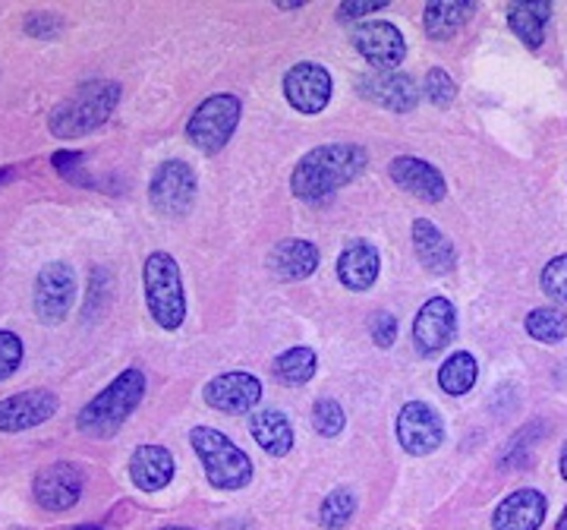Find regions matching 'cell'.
Instances as JSON below:
<instances>
[{
	"label": "cell",
	"mask_w": 567,
	"mask_h": 530,
	"mask_svg": "<svg viewBox=\"0 0 567 530\" xmlns=\"http://www.w3.org/2000/svg\"><path fill=\"white\" fill-rule=\"evenodd\" d=\"M145 388H148V379H145V373L136 367L123 369L121 376H114V379H111V383L80 410L76 427H80L82 436H89V439H111V436H117L123 424H126L142 405Z\"/></svg>",
	"instance_id": "7a4b0ae2"
},
{
	"label": "cell",
	"mask_w": 567,
	"mask_h": 530,
	"mask_svg": "<svg viewBox=\"0 0 567 530\" xmlns=\"http://www.w3.org/2000/svg\"><path fill=\"white\" fill-rule=\"evenodd\" d=\"M240 118H244V104L237 95H227V92L212 95L193 111V118L186 123V136L203 155H215L230 143Z\"/></svg>",
	"instance_id": "8992f818"
},
{
	"label": "cell",
	"mask_w": 567,
	"mask_h": 530,
	"mask_svg": "<svg viewBox=\"0 0 567 530\" xmlns=\"http://www.w3.org/2000/svg\"><path fill=\"white\" fill-rule=\"evenodd\" d=\"M454 332H457L454 304L447 297H432V300H425L423 309L413 319V347L423 357H432L454 342Z\"/></svg>",
	"instance_id": "9a60e30c"
},
{
	"label": "cell",
	"mask_w": 567,
	"mask_h": 530,
	"mask_svg": "<svg viewBox=\"0 0 567 530\" xmlns=\"http://www.w3.org/2000/svg\"><path fill=\"white\" fill-rule=\"evenodd\" d=\"M353 514H357V496L350 490H334L322 499L319 524L324 530H344L353 521Z\"/></svg>",
	"instance_id": "f1b7e54d"
},
{
	"label": "cell",
	"mask_w": 567,
	"mask_h": 530,
	"mask_svg": "<svg viewBox=\"0 0 567 530\" xmlns=\"http://www.w3.org/2000/svg\"><path fill=\"white\" fill-rule=\"evenodd\" d=\"M365 162H369V155H365L363 145H319V149L306 152L303 159L297 162L293 177H290V190L303 203H328L341 186H347L363 174Z\"/></svg>",
	"instance_id": "6da1fadb"
},
{
	"label": "cell",
	"mask_w": 567,
	"mask_h": 530,
	"mask_svg": "<svg viewBox=\"0 0 567 530\" xmlns=\"http://www.w3.org/2000/svg\"><path fill=\"white\" fill-rule=\"evenodd\" d=\"M61 408L58 395L51 388H29V391H17L0 398V432L13 436V432H25L41 424H48Z\"/></svg>",
	"instance_id": "8fae6325"
},
{
	"label": "cell",
	"mask_w": 567,
	"mask_h": 530,
	"mask_svg": "<svg viewBox=\"0 0 567 530\" xmlns=\"http://www.w3.org/2000/svg\"><path fill=\"white\" fill-rule=\"evenodd\" d=\"M312 427L316 432H322L328 439L341 436L347 427V410L334 401V398H319L316 408H312Z\"/></svg>",
	"instance_id": "f546056e"
},
{
	"label": "cell",
	"mask_w": 567,
	"mask_h": 530,
	"mask_svg": "<svg viewBox=\"0 0 567 530\" xmlns=\"http://www.w3.org/2000/svg\"><path fill=\"white\" fill-rule=\"evenodd\" d=\"M268 268L278 282H303L319 268V246L309 241H281L268 253Z\"/></svg>",
	"instance_id": "ffe728a7"
},
{
	"label": "cell",
	"mask_w": 567,
	"mask_h": 530,
	"mask_svg": "<svg viewBox=\"0 0 567 530\" xmlns=\"http://www.w3.org/2000/svg\"><path fill=\"white\" fill-rule=\"evenodd\" d=\"M319 369V357L312 347H290L271 364V373L281 386H306Z\"/></svg>",
	"instance_id": "4316f807"
},
{
	"label": "cell",
	"mask_w": 567,
	"mask_h": 530,
	"mask_svg": "<svg viewBox=\"0 0 567 530\" xmlns=\"http://www.w3.org/2000/svg\"><path fill=\"white\" fill-rule=\"evenodd\" d=\"M63 20L58 13H29L25 17V32L35 35V39H54L61 35Z\"/></svg>",
	"instance_id": "8d00e7d4"
},
{
	"label": "cell",
	"mask_w": 567,
	"mask_h": 530,
	"mask_svg": "<svg viewBox=\"0 0 567 530\" xmlns=\"http://www.w3.org/2000/svg\"><path fill=\"white\" fill-rule=\"evenodd\" d=\"M385 7L388 0H350V3L338 7V17L341 20H363V17H372V13H379Z\"/></svg>",
	"instance_id": "f35d334b"
},
{
	"label": "cell",
	"mask_w": 567,
	"mask_h": 530,
	"mask_svg": "<svg viewBox=\"0 0 567 530\" xmlns=\"http://www.w3.org/2000/svg\"><path fill=\"white\" fill-rule=\"evenodd\" d=\"M476 379H480V364H476V357L470 350L451 354L445 364H442V369H439V386L451 398L466 395L470 388L476 386Z\"/></svg>",
	"instance_id": "484cf974"
},
{
	"label": "cell",
	"mask_w": 567,
	"mask_h": 530,
	"mask_svg": "<svg viewBox=\"0 0 567 530\" xmlns=\"http://www.w3.org/2000/svg\"><path fill=\"white\" fill-rule=\"evenodd\" d=\"M394 432H398V442L404 446L406 455H432L445 442V424L439 417V410L423 401H406L398 420H394Z\"/></svg>",
	"instance_id": "9c48e42d"
},
{
	"label": "cell",
	"mask_w": 567,
	"mask_h": 530,
	"mask_svg": "<svg viewBox=\"0 0 567 530\" xmlns=\"http://www.w3.org/2000/svg\"><path fill=\"white\" fill-rule=\"evenodd\" d=\"M189 446L203 461L205 477L215 490H244L252 480V461L234 439L212 427H196L189 432Z\"/></svg>",
	"instance_id": "5b68a950"
},
{
	"label": "cell",
	"mask_w": 567,
	"mask_h": 530,
	"mask_svg": "<svg viewBox=\"0 0 567 530\" xmlns=\"http://www.w3.org/2000/svg\"><path fill=\"white\" fill-rule=\"evenodd\" d=\"M423 95L429 104H435V108H447V104L457 99V85H454V80H451V73H447V70H442V67H432L423 80Z\"/></svg>",
	"instance_id": "4dcf8cb0"
},
{
	"label": "cell",
	"mask_w": 567,
	"mask_h": 530,
	"mask_svg": "<svg viewBox=\"0 0 567 530\" xmlns=\"http://www.w3.org/2000/svg\"><path fill=\"white\" fill-rule=\"evenodd\" d=\"M536 429H539V424H533V427H529L524 436H517V439H514V442L507 446L502 468H514V465L527 461V455H529V449H533V442L539 439V432H536Z\"/></svg>",
	"instance_id": "74e56055"
},
{
	"label": "cell",
	"mask_w": 567,
	"mask_h": 530,
	"mask_svg": "<svg viewBox=\"0 0 567 530\" xmlns=\"http://www.w3.org/2000/svg\"><path fill=\"white\" fill-rule=\"evenodd\" d=\"M70 530H102V524H76V528Z\"/></svg>",
	"instance_id": "7bdbcfd3"
},
{
	"label": "cell",
	"mask_w": 567,
	"mask_h": 530,
	"mask_svg": "<svg viewBox=\"0 0 567 530\" xmlns=\"http://www.w3.org/2000/svg\"><path fill=\"white\" fill-rule=\"evenodd\" d=\"M107 287H111V275H107V268H92V275H89V297H85V319H92V313H99L104 306V294H107Z\"/></svg>",
	"instance_id": "e575fe53"
},
{
	"label": "cell",
	"mask_w": 567,
	"mask_h": 530,
	"mask_svg": "<svg viewBox=\"0 0 567 530\" xmlns=\"http://www.w3.org/2000/svg\"><path fill=\"white\" fill-rule=\"evenodd\" d=\"M174 455L164 446H140L130 458V480L142 492H158L174 480Z\"/></svg>",
	"instance_id": "d6986e66"
},
{
	"label": "cell",
	"mask_w": 567,
	"mask_h": 530,
	"mask_svg": "<svg viewBox=\"0 0 567 530\" xmlns=\"http://www.w3.org/2000/svg\"><path fill=\"white\" fill-rule=\"evenodd\" d=\"M196 171L181 159L162 162L152 174L148 200L158 215H186L196 203Z\"/></svg>",
	"instance_id": "ba28073f"
},
{
	"label": "cell",
	"mask_w": 567,
	"mask_h": 530,
	"mask_svg": "<svg viewBox=\"0 0 567 530\" xmlns=\"http://www.w3.org/2000/svg\"><path fill=\"white\" fill-rule=\"evenodd\" d=\"M413 249H416L420 263H423L429 272H435V275H447V272H454V265H457L454 244H451L445 234L432 225L429 218H416V222H413Z\"/></svg>",
	"instance_id": "7402d4cb"
},
{
	"label": "cell",
	"mask_w": 567,
	"mask_h": 530,
	"mask_svg": "<svg viewBox=\"0 0 567 530\" xmlns=\"http://www.w3.org/2000/svg\"><path fill=\"white\" fill-rule=\"evenodd\" d=\"M205 405L221 414H249L262 401V383L252 373H221L203 391Z\"/></svg>",
	"instance_id": "2e32d148"
},
{
	"label": "cell",
	"mask_w": 567,
	"mask_h": 530,
	"mask_svg": "<svg viewBox=\"0 0 567 530\" xmlns=\"http://www.w3.org/2000/svg\"><path fill=\"white\" fill-rule=\"evenodd\" d=\"M334 82L322 63L303 61L284 73V95L300 114H322L331 102Z\"/></svg>",
	"instance_id": "5bb4252c"
},
{
	"label": "cell",
	"mask_w": 567,
	"mask_h": 530,
	"mask_svg": "<svg viewBox=\"0 0 567 530\" xmlns=\"http://www.w3.org/2000/svg\"><path fill=\"white\" fill-rule=\"evenodd\" d=\"M555 530H567V506H565V511H561V518H558V524H555Z\"/></svg>",
	"instance_id": "b9f144b4"
},
{
	"label": "cell",
	"mask_w": 567,
	"mask_h": 530,
	"mask_svg": "<svg viewBox=\"0 0 567 530\" xmlns=\"http://www.w3.org/2000/svg\"><path fill=\"white\" fill-rule=\"evenodd\" d=\"M476 7L470 0H432L423 10L425 35L432 41H445L451 35H457L466 26V20H473Z\"/></svg>",
	"instance_id": "cb8c5ba5"
},
{
	"label": "cell",
	"mask_w": 567,
	"mask_h": 530,
	"mask_svg": "<svg viewBox=\"0 0 567 530\" xmlns=\"http://www.w3.org/2000/svg\"><path fill=\"white\" fill-rule=\"evenodd\" d=\"M357 92L363 95L365 102L382 104L385 111L406 114L420 102L423 85L413 80L410 73H401V70H369L357 80Z\"/></svg>",
	"instance_id": "30bf717a"
},
{
	"label": "cell",
	"mask_w": 567,
	"mask_h": 530,
	"mask_svg": "<svg viewBox=\"0 0 567 530\" xmlns=\"http://www.w3.org/2000/svg\"><path fill=\"white\" fill-rule=\"evenodd\" d=\"M527 335L539 345H558L567 338V313L561 306H539L527 313Z\"/></svg>",
	"instance_id": "83f0119b"
},
{
	"label": "cell",
	"mask_w": 567,
	"mask_h": 530,
	"mask_svg": "<svg viewBox=\"0 0 567 530\" xmlns=\"http://www.w3.org/2000/svg\"><path fill=\"white\" fill-rule=\"evenodd\" d=\"M369 335L379 347H391L398 342V316L388 313V309H375L372 319H369Z\"/></svg>",
	"instance_id": "836d02e7"
},
{
	"label": "cell",
	"mask_w": 567,
	"mask_h": 530,
	"mask_svg": "<svg viewBox=\"0 0 567 530\" xmlns=\"http://www.w3.org/2000/svg\"><path fill=\"white\" fill-rule=\"evenodd\" d=\"M54 171L66 177V181H73V184L89 186V174L82 171V152H54Z\"/></svg>",
	"instance_id": "d590c367"
},
{
	"label": "cell",
	"mask_w": 567,
	"mask_h": 530,
	"mask_svg": "<svg viewBox=\"0 0 567 530\" xmlns=\"http://www.w3.org/2000/svg\"><path fill=\"white\" fill-rule=\"evenodd\" d=\"M548 20H551V3H546V0L511 3V10H507V26L514 29V35L524 41L529 51L543 48Z\"/></svg>",
	"instance_id": "d4e9b609"
},
{
	"label": "cell",
	"mask_w": 567,
	"mask_h": 530,
	"mask_svg": "<svg viewBox=\"0 0 567 530\" xmlns=\"http://www.w3.org/2000/svg\"><path fill=\"white\" fill-rule=\"evenodd\" d=\"M379 268H382L379 249L365 241L347 244L338 256V278L347 291H369L379 278Z\"/></svg>",
	"instance_id": "44dd1931"
},
{
	"label": "cell",
	"mask_w": 567,
	"mask_h": 530,
	"mask_svg": "<svg viewBox=\"0 0 567 530\" xmlns=\"http://www.w3.org/2000/svg\"><path fill=\"white\" fill-rule=\"evenodd\" d=\"M121 102V85L114 80H92L80 85L70 99H63L51 118H48V130L58 140H80L89 136L92 130H99Z\"/></svg>",
	"instance_id": "3957f363"
},
{
	"label": "cell",
	"mask_w": 567,
	"mask_h": 530,
	"mask_svg": "<svg viewBox=\"0 0 567 530\" xmlns=\"http://www.w3.org/2000/svg\"><path fill=\"white\" fill-rule=\"evenodd\" d=\"M548 514V499L539 490H514L498 502L492 530H539Z\"/></svg>",
	"instance_id": "ac0fdd59"
},
{
	"label": "cell",
	"mask_w": 567,
	"mask_h": 530,
	"mask_svg": "<svg viewBox=\"0 0 567 530\" xmlns=\"http://www.w3.org/2000/svg\"><path fill=\"white\" fill-rule=\"evenodd\" d=\"M76 300V272L70 263H48L35 278V291H32V304H35V316L44 326H61L70 316V306Z\"/></svg>",
	"instance_id": "52a82bcc"
},
{
	"label": "cell",
	"mask_w": 567,
	"mask_h": 530,
	"mask_svg": "<svg viewBox=\"0 0 567 530\" xmlns=\"http://www.w3.org/2000/svg\"><path fill=\"white\" fill-rule=\"evenodd\" d=\"M85 477L70 461H54L41 468L32 480V496L44 511H70L80 506Z\"/></svg>",
	"instance_id": "4fadbf2b"
},
{
	"label": "cell",
	"mask_w": 567,
	"mask_h": 530,
	"mask_svg": "<svg viewBox=\"0 0 567 530\" xmlns=\"http://www.w3.org/2000/svg\"><path fill=\"white\" fill-rule=\"evenodd\" d=\"M558 468H561V477L567 480V442H565V449H561V458H558Z\"/></svg>",
	"instance_id": "60d3db41"
},
{
	"label": "cell",
	"mask_w": 567,
	"mask_h": 530,
	"mask_svg": "<svg viewBox=\"0 0 567 530\" xmlns=\"http://www.w3.org/2000/svg\"><path fill=\"white\" fill-rule=\"evenodd\" d=\"M22 354H25V347H22L20 335L10 328H0V383H7L22 367Z\"/></svg>",
	"instance_id": "1f68e13d"
},
{
	"label": "cell",
	"mask_w": 567,
	"mask_h": 530,
	"mask_svg": "<svg viewBox=\"0 0 567 530\" xmlns=\"http://www.w3.org/2000/svg\"><path fill=\"white\" fill-rule=\"evenodd\" d=\"M388 174L401 190H406L410 196H416L423 203H442L447 196L445 174L435 164L423 162V159L398 155L394 162L388 164Z\"/></svg>",
	"instance_id": "e0dca14e"
},
{
	"label": "cell",
	"mask_w": 567,
	"mask_h": 530,
	"mask_svg": "<svg viewBox=\"0 0 567 530\" xmlns=\"http://www.w3.org/2000/svg\"><path fill=\"white\" fill-rule=\"evenodd\" d=\"M539 282H543V291H546L551 300L567 304V253L565 256H555V259L543 268Z\"/></svg>",
	"instance_id": "d6a6232c"
},
{
	"label": "cell",
	"mask_w": 567,
	"mask_h": 530,
	"mask_svg": "<svg viewBox=\"0 0 567 530\" xmlns=\"http://www.w3.org/2000/svg\"><path fill=\"white\" fill-rule=\"evenodd\" d=\"M350 44L357 48V54L369 61L375 70H394L406 58L404 32L391 22L369 20L360 22L350 32Z\"/></svg>",
	"instance_id": "7c38bea8"
},
{
	"label": "cell",
	"mask_w": 567,
	"mask_h": 530,
	"mask_svg": "<svg viewBox=\"0 0 567 530\" xmlns=\"http://www.w3.org/2000/svg\"><path fill=\"white\" fill-rule=\"evenodd\" d=\"M249 432L259 442V449L265 455H271V458H284V455H290V449H293V427H290V420L284 417L281 410H256L249 417Z\"/></svg>",
	"instance_id": "603a6c76"
},
{
	"label": "cell",
	"mask_w": 567,
	"mask_h": 530,
	"mask_svg": "<svg viewBox=\"0 0 567 530\" xmlns=\"http://www.w3.org/2000/svg\"><path fill=\"white\" fill-rule=\"evenodd\" d=\"M142 291H145V306L152 319L164 332H177L186 319V294H183L181 265L171 253L155 249L145 256L142 265Z\"/></svg>",
	"instance_id": "277c9868"
},
{
	"label": "cell",
	"mask_w": 567,
	"mask_h": 530,
	"mask_svg": "<svg viewBox=\"0 0 567 530\" xmlns=\"http://www.w3.org/2000/svg\"><path fill=\"white\" fill-rule=\"evenodd\" d=\"M158 530H193V528H177V524H171V528H158Z\"/></svg>",
	"instance_id": "ee69618b"
},
{
	"label": "cell",
	"mask_w": 567,
	"mask_h": 530,
	"mask_svg": "<svg viewBox=\"0 0 567 530\" xmlns=\"http://www.w3.org/2000/svg\"><path fill=\"white\" fill-rule=\"evenodd\" d=\"M10 177H17V167H0V186L7 184Z\"/></svg>",
	"instance_id": "ab89813d"
}]
</instances>
